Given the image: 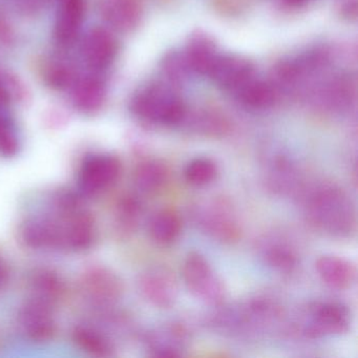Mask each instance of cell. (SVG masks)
Returning a JSON list of instances; mask_svg holds the SVG:
<instances>
[{
  "instance_id": "6da1fadb",
  "label": "cell",
  "mask_w": 358,
  "mask_h": 358,
  "mask_svg": "<svg viewBox=\"0 0 358 358\" xmlns=\"http://www.w3.org/2000/svg\"><path fill=\"white\" fill-rule=\"evenodd\" d=\"M310 225L327 236L348 238L356 227L355 206L349 194L336 185L318 186L306 203Z\"/></svg>"
},
{
  "instance_id": "7a4b0ae2",
  "label": "cell",
  "mask_w": 358,
  "mask_h": 358,
  "mask_svg": "<svg viewBox=\"0 0 358 358\" xmlns=\"http://www.w3.org/2000/svg\"><path fill=\"white\" fill-rule=\"evenodd\" d=\"M129 106L137 118L165 127L181 124L187 115L183 100L165 83L142 87L133 96Z\"/></svg>"
},
{
  "instance_id": "3957f363",
  "label": "cell",
  "mask_w": 358,
  "mask_h": 358,
  "mask_svg": "<svg viewBox=\"0 0 358 358\" xmlns=\"http://www.w3.org/2000/svg\"><path fill=\"white\" fill-rule=\"evenodd\" d=\"M183 280L196 299L211 307H222L227 299L225 282L215 273L206 257L196 251L188 253L183 264Z\"/></svg>"
},
{
  "instance_id": "277c9868",
  "label": "cell",
  "mask_w": 358,
  "mask_h": 358,
  "mask_svg": "<svg viewBox=\"0 0 358 358\" xmlns=\"http://www.w3.org/2000/svg\"><path fill=\"white\" fill-rule=\"evenodd\" d=\"M347 308L334 301L312 303L303 310L297 330L310 339L326 338L345 334L350 328Z\"/></svg>"
},
{
  "instance_id": "5b68a950",
  "label": "cell",
  "mask_w": 358,
  "mask_h": 358,
  "mask_svg": "<svg viewBox=\"0 0 358 358\" xmlns=\"http://www.w3.org/2000/svg\"><path fill=\"white\" fill-rule=\"evenodd\" d=\"M196 225L207 236L223 244L238 242L242 228L229 201L215 198L196 205L192 213Z\"/></svg>"
},
{
  "instance_id": "8992f818",
  "label": "cell",
  "mask_w": 358,
  "mask_h": 358,
  "mask_svg": "<svg viewBox=\"0 0 358 358\" xmlns=\"http://www.w3.org/2000/svg\"><path fill=\"white\" fill-rule=\"evenodd\" d=\"M121 162L112 155H92L79 171V187L85 194H96L116 183L121 175Z\"/></svg>"
},
{
  "instance_id": "52a82bcc",
  "label": "cell",
  "mask_w": 358,
  "mask_h": 358,
  "mask_svg": "<svg viewBox=\"0 0 358 358\" xmlns=\"http://www.w3.org/2000/svg\"><path fill=\"white\" fill-rule=\"evenodd\" d=\"M142 296L160 309H171L177 303L179 286L176 276L167 268H150L139 280Z\"/></svg>"
},
{
  "instance_id": "ba28073f",
  "label": "cell",
  "mask_w": 358,
  "mask_h": 358,
  "mask_svg": "<svg viewBox=\"0 0 358 358\" xmlns=\"http://www.w3.org/2000/svg\"><path fill=\"white\" fill-rule=\"evenodd\" d=\"M118 52V43L114 35L104 28H93L83 36L80 55L85 66L94 73L110 68Z\"/></svg>"
},
{
  "instance_id": "9c48e42d",
  "label": "cell",
  "mask_w": 358,
  "mask_h": 358,
  "mask_svg": "<svg viewBox=\"0 0 358 358\" xmlns=\"http://www.w3.org/2000/svg\"><path fill=\"white\" fill-rule=\"evenodd\" d=\"M62 213V220H58L62 234V247L75 251L91 248L96 238L95 220L91 213L76 208Z\"/></svg>"
},
{
  "instance_id": "30bf717a",
  "label": "cell",
  "mask_w": 358,
  "mask_h": 358,
  "mask_svg": "<svg viewBox=\"0 0 358 358\" xmlns=\"http://www.w3.org/2000/svg\"><path fill=\"white\" fill-rule=\"evenodd\" d=\"M81 287L90 299L102 305L116 303L124 291L121 278L106 267L87 269L81 278Z\"/></svg>"
},
{
  "instance_id": "8fae6325",
  "label": "cell",
  "mask_w": 358,
  "mask_h": 358,
  "mask_svg": "<svg viewBox=\"0 0 358 358\" xmlns=\"http://www.w3.org/2000/svg\"><path fill=\"white\" fill-rule=\"evenodd\" d=\"M208 77L217 87L234 93L255 77V66L241 56L220 54Z\"/></svg>"
},
{
  "instance_id": "7c38bea8",
  "label": "cell",
  "mask_w": 358,
  "mask_h": 358,
  "mask_svg": "<svg viewBox=\"0 0 358 358\" xmlns=\"http://www.w3.org/2000/svg\"><path fill=\"white\" fill-rule=\"evenodd\" d=\"M20 324L27 336L36 343L51 341L55 334L56 324L51 305L33 297L20 311Z\"/></svg>"
},
{
  "instance_id": "4fadbf2b",
  "label": "cell",
  "mask_w": 358,
  "mask_h": 358,
  "mask_svg": "<svg viewBox=\"0 0 358 358\" xmlns=\"http://www.w3.org/2000/svg\"><path fill=\"white\" fill-rule=\"evenodd\" d=\"M85 15V0H57L56 41L62 47L72 45L80 35Z\"/></svg>"
},
{
  "instance_id": "5bb4252c",
  "label": "cell",
  "mask_w": 358,
  "mask_h": 358,
  "mask_svg": "<svg viewBox=\"0 0 358 358\" xmlns=\"http://www.w3.org/2000/svg\"><path fill=\"white\" fill-rule=\"evenodd\" d=\"M70 89L73 106L83 114H95L106 101V83L98 76V73L77 76Z\"/></svg>"
},
{
  "instance_id": "9a60e30c",
  "label": "cell",
  "mask_w": 358,
  "mask_h": 358,
  "mask_svg": "<svg viewBox=\"0 0 358 358\" xmlns=\"http://www.w3.org/2000/svg\"><path fill=\"white\" fill-rule=\"evenodd\" d=\"M98 11L106 24L120 32L137 28L142 17L139 0H99Z\"/></svg>"
},
{
  "instance_id": "2e32d148",
  "label": "cell",
  "mask_w": 358,
  "mask_h": 358,
  "mask_svg": "<svg viewBox=\"0 0 358 358\" xmlns=\"http://www.w3.org/2000/svg\"><path fill=\"white\" fill-rule=\"evenodd\" d=\"M315 269L322 282L333 290H347L356 280L353 263L333 255H324L315 262Z\"/></svg>"
},
{
  "instance_id": "e0dca14e",
  "label": "cell",
  "mask_w": 358,
  "mask_h": 358,
  "mask_svg": "<svg viewBox=\"0 0 358 358\" xmlns=\"http://www.w3.org/2000/svg\"><path fill=\"white\" fill-rule=\"evenodd\" d=\"M187 341L188 333L185 327L173 322L150 333L148 337V345L154 356L175 357L182 355Z\"/></svg>"
},
{
  "instance_id": "ac0fdd59",
  "label": "cell",
  "mask_w": 358,
  "mask_h": 358,
  "mask_svg": "<svg viewBox=\"0 0 358 358\" xmlns=\"http://www.w3.org/2000/svg\"><path fill=\"white\" fill-rule=\"evenodd\" d=\"M220 54L213 38L205 33L198 32L190 37L184 55L192 72L208 76Z\"/></svg>"
},
{
  "instance_id": "d6986e66",
  "label": "cell",
  "mask_w": 358,
  "mask_h": 358,
  "mask_svg": "<svg viewBox=\"0 0 358 358\" xmlns=\"http://www.w3.org/2000/svg\"><path fill=\"white\" fill-rule=\"evenodd\" d=\"M22 238L31 248L62 247V234L58 220L34 217L22 225Z\"/></svg>"
},
{
  "instance_id": "ffe728a7",
  "label": "cell",
  "mask_w": 358,
  "mask_h": 358,
  "mask_svg": "<svg viewBox=\"0 0 358 358\" xmlns=\"http://www.w3.org/2000/svg\"><path fill=\"white\" fill-rule=\"evenodd\" d=\"M150 238L161 246H169L179 238L182 232V220L173 209L157 211L148 223Z\"/></svg>"
},
{
  "instance_id": "44dd1931",
  "label": "cell",
  "mask_w": 358,
  "mask_h": 358,
  "mask_svg": "<svg viewBox=\"0 0 358 358\" xmlns=\"http://www.w3.org/2000/svg\"><path fill=\"white\" fill-rule=\"evenodd\" d=\"M234 94L241 103L253 110L270 108L276 99V89L273 83L259 80L255 77L236 90Z\"/></svg>"
},
{
  "instance_id": "7402d4cb",
  "label": "cell",
  "mask_w": 358,
  "mask_h": 358,
  "mask_svg": "<svg viewBox=\"0 0 358 358\" xmlns=\"http://www.w3.org/2000/svg\"><path fill=\"white\" fill-rule=\"evenodd\" d=\"M169 179V169L159 160H148L137 167L134 176L136 188L143 194H155Z\"/></svg>"
},
{
  "instance_id": "603a6c76",
  "label": "cell",
  "mask_w": 358,
  "mask_h": 358,
  "mask_svg": "<svg viewBox=\"0 0 358 358\" xmlns=\"http://www.w3.org/2000/svg\"><path fill=\"white\" fill-rule=\"evenodd\" d=\"M262 257L268 267L280 274L292 273L299 266L296 252L286 243H269L263 249Z\"/></svg>"
},
{
  "instance_id": "cb8c5ba5",
  "label": "cell",
  "mask_w": 358,
  "mask_h": 358,
  "mask_svg": "<svg viewBox=\"0 0 358 358\" xmlns=\"http://www.w3.org/2000/svg\"><path fill=\"white\" fill-rule=\"evenodd\" d=\"M73 339L80 349L97 357L112 355L113 347L106 337L90 327L78 326L73 331Z\"/></svg>"
},
{
  "instance_id": "d4e9b609",
  "label": "cell",
  "mask_w": 358,
  "mask_h": 358,
  "mask_svg": "<svg viewBox=\"0 0 358 358\" xmlns=\"http://www.w3.org/2000/svg\"><path fill=\"white\" fill-rule=\"evenodd\" d=\"M32 290L34 293L33 297L52 305L64 292V284L53 270L43 269L33 276Z\"/></svg>"
},
{
  "instance_id": "484cf974",
  "label": "cell",
  "mask_w": 358,
  "mask_h": 358,
  "mask_svg": "<svg viewBox=\"0 0 358 358\" xmlns=\"http://www.w3.org/2000/svg\"><path fill=\"white\" fill-rule=\"evenodd\" d=\"M352 85L345 78L332 79L320 90V101L331 110H341L349 106L352 101Z\"/></svg>"
},
{
  "instance_id": "4316f807",
  "label": "cell",
  "mask_w": 358,
  "mask_h": 358,
  "mask_svg": "<svg viewBox=\"0 0 358 358\" xmlns=\"http://www.w3.org/2000/svg\"><path fill=\"white\" fill-rule=\"evenodd\" d=\"M219 169L217 163L209 158H196L186 166L184 176L188 184L194 187H203L215 181Z\"/></svg>"
},
{
  "instance_id": "83f0119b",
  "label": "cell",
  "mask_w": 358,
  "mask_h": 358,
  "mask_svg": "<svg viewBox=\"0 0 358 358\" xmlns=\"http://www.w3.org/2000/svg\"><path fill=\"white\" fill-rule=\"evenodd\" d=\"M20 148L15 123L3 110H0V157L12 158L17 155Z\"/></svg>"
},
{
  "instance_id": "f1b7e54d",
  "label": "cell",
  "mask_w": 358,
  "mask_h": 358,
  "mask_svg": "<svg viewBox=\"0 0 358 358\" xmlns=\"http://www.w3.org/2000/svg\"><path fill=\"white\" fill-rule=\"evenodd\" d=\"M141 204L134 196H125L119 203L117 208V219L121 230L124 234L133 232L137 227L141 215Z\"/></svg>"
},
{
  "instance_id": "f546056e",
  "label": "cell",
  "mask_w": 358,
  "mask_h": 358,
  "mask_svg": "<svg viewBox=\"0 0 358 358\" xmlns=\"http://www.w3.org/2000/svg\"><path fill=\"white\" fill-rule=\"evenodd\" d=\"M74 69L64 62H54L48 66L45 72V80L54 89H70L76 79Z\"/></svg>"
},
{
  "instance_id": "4dcf8cb0",
  "label": "cell",
  "mask_w": 358,
  "mask_h": 358,
  "mask_svg": "<svg viewBox=\"0 0 358 358\" xmlns=\"http://www.w3.org/2000/svg\"><path fill=\"white\" fill-rule=\"evenodd\" d=\"M26 96L24 85L16 77L0 71V110H5L10 104Z\"/></svg>"
},
{
  "instance_id": "1f68e13d",
  "label": "cell",
  "mask_w": 358,
  "mask_h": 358,
  "mask_svg": "<svg viewBox=\"0 0 358 358\" xmlns=\"http://www.w3.org/2000/svg\"><path fill=\"white\" fill-rule=\"evenodd\" d=\"M162 71L164 76L173 83H182L188 73L192 72L184 53L169 54L162 62Z\"/></svg>"
},
{
  "instance_id": "d6a6232c",
  "label": "cell",
  "mask_w": 358,
  "mask_h": 358,
  "mask_svg": "<svg viewBox=\"0 0 358 358\" xmlns=\"http://www.w3.org/2000/svg\"><path fill=\"white\" fill-rule=\"evenodd\" d=\"M11 280V268L5 257L0 255V292L5 290Z\"/></svg>"
},
{
  "instance_id": "836d02e7",
  "label": "cell",
  "mask_w": 358,
  "mask_h": 358,
  "mask_svg": "<svg viewBox=\"0 0 358 358\" xmlns=\"http://www.w3.org/2000/svg\"><path fill=\"white\" fill-rule=\"evenodd\" d=\"M49 0H20L22 9L26 12H36L45 7Z\"/></svg>"
},
{
  "instance_id": "e575fe53",
  "label": "cell",
  "mask_w": 358,
  "mask_h": 358,
  "mask_svg": "<svg viewBox=\"0 0 358 358\" xmlns=\"http://www.w3.org/2000/svg\"><path fill=\"white\" fill-rule=\"evenodd\" d=\"M12 37V31L11 28H10L8 22H6L3 16L0 13V41H11Z\"/></svg>"
},
{
  "instance_id": "d590c367",
  "label": "cell",
  "mask_w": 358,
  "mask_h": 358,
  "mask_svg": "<svg viewBox=\"0 0 358 358\" xmlns=\"http://www.w3.org/2000/svg\"><path fill=\"white\" fill-rule=\"evenodd\" d=\"M312 0H282V3L288 7L299 8L307 5Z\"/></svg>"
}]
</instances>
